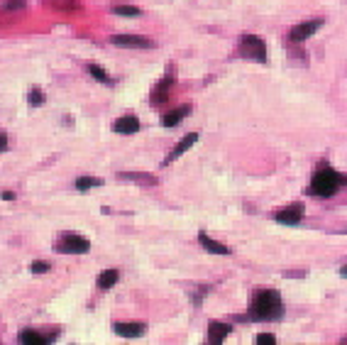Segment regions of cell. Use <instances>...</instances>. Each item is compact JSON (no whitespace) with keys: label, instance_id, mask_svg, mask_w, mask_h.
Instances as JSON below:
<instances>
[{"label":"cell","instance_id":"6da1fadb","mask_svg":"<svg viewBox=\"0 0 347 345\" xmlns=\"http://www.w3.org/2000/svg\"><path fill=\"white\" fill-rule=\"evenodd\" d=\"M284 311V306H281V299L276 292L272 289H266V292H257L255 301L249 306V316L257 318V321H274L279 318Z\"/></svg>","mask_w":347,"mask_h":345},{"label":"cell","instance_id":"7a4b0ae2","mask_svg":"<svg viewBox=\"0 0 347 345\" xmlns=\"http://www.w3.org/2000/svg\"><path fill=\"white\" fill-rule=\"evenodd\" d=\"M345 184V179L335 172V169H330V167H323V169H318L316 176H313V191L318 196H333V193L340 189Z\"/></svg>","mask_w":347,"mask_h":345},{"label":"cell","instance_id":"3957f363","mask_svg":"<svg viewBox=\"0 0 347 345\" xmlns=\"http://www.w3.org/2000/svg\"><path fill=\"white\" fill-rule=\"evenodd\" d=\"M240 54L252 61H266L264 42L259 40V37H255V34H245V37H242V42H240Z\"/></svg>","mask_w":347,"mask_h":345},{"label":"cell","instance_id":"277c9868","mask_svg":"<svg viewBox=\"0 0 347 345\" xmlns=\"http://www.w3.org/2000/svg\"><path fill=\"white\" fill-rule=\"evenodd\" d=\"M88 240L86 238H81V235H73V233H69V235H64L62 238V243H56V250L59 252H71V255H79V252H88Z\"/></svg>","mask_w":347,"mask_h":345},{"label":"cell","instance_id":"5b68a950","mask_svg":"<svg viewBox=\"0 0 347 345\" xmlns=\"http://www.w3.org/2000/svg\"><path fill=\"white\" fill-rule=\"evenodd\" d=\"M115 47H127V49H152L154 42L147 37H137V34H115L112 37Z\"/></svg>","mask_w":347,"mask_h":345},{"label":"cell","instance_id":"8992f818","mask_svg":"<svg viewBox=\"0 0 347 345\" xmlns=\"http://www.w3.org/2000/svg\"><path fill=\"white\" fill-rule=\"evenodd\" d=\"M303 203H291V206H286V208H281L279 213H276V221L284 225H296L301 223V218H303Z\"/></svg>","mask_w":347,"mask_h":345},{"label":"cell","instance_id":"52a82bcc","mask_svg":"<svg viewBox=\"0 0 347 345\" xmlns=\"http://www.w3.org/2000/svg\"><path fill=\"white\" fill-rule=\"evenodd\" d=\"M230 331H233V325L230 323H220V321H213V323L208 325V343H223L225 338L230 335Z\"/></svg>","mask_w":347,"mask_h":345},{"label":"cell","instance_id":"ba28073f","mask_svg":"<svg viewBox=\"0 0 347 345\" xmlns=\"http://www.w3.org/2000/svg\"><path fill=\"white\" fill-rule=\"evenodd\" d=\"M320 25H323L320 20H311V22H303V25L294 27V30H291V42H303V40H308L313 32H318V27H320Z\"/></svg>","mask_w":347,"mask_h":345},{"label":"cell","instance_id":"9c48e42d","mask_svg":"<svg viewBox=\"0 0 347 345\" xmlns=\"http://www.w3.org/2000/svg\"><path fill=\"white\" fill-rule=\"evenodd\" d=\"M112 130L123 132V135H134V132L140 130V120L132 118V115H125V118H120V120L112 125Z\"/></svg>","mask_w":347,"mask_h":345},{"label":"cell","instance_id":"30bf717a","mask_svg":"<svg viewBox=\"0 0 347 345\" xmlns=\"http://www.w3.org/2000/svg\"><path fill=\"white\" fill-rule=\"evenodd\" d=\"M196 140H198V135H196V132H191V135H186L184 140H181V142H179L176 147H174V152L169 154V162H174V159H179V157H181L184 152H188V150H191V147L196 144Z\"/></svg>","mask_w":347,"mask_h":345},{"label":"cell","instance_id":"8fae6325","mask_svg":"<svg viewBox=\"0 0 347 345\" xmlns=\"http://www.w3.org/2000/svg\"><path fill=\"white\" fill-rule=\"evenodd\" d=\"M115 333L123 335V338H137L144 333L142 323H115Z\"/></svg>","mask_w":347,"mask_h":345},{"label":"cell","instance_id":"7c38bea8","mask_svg":"<svg viewBox=\"0 0 347 345\" xmlns=\"http://www.w3.org/2000/svg\"><path fill=\"white\" fill-rule=\"evenodd\" d=\"M188 113H191V108H188V105H184V108H176V111H171L169 115H164L162 125H164V128H174V125H179V122L184 120Z\"/></svg>","mask_w":347,"mask_h":345},{"label":"cell","instance_id":"4fadbf2b","mask_svg":"<svg viewBox=\"0 0 347 345\" xmlns=\"http://www.w3.org/2000/svg\"><path fill=\"white\" fill-rule=\"evenodd\" d=\"M198 240H201V245H203L208 252H213V255H230V247H225L223 243H215V240H210L208 235H198Z\"/></svg>","mask_w":347,"mask_h":345},{"label":"cell","instance_id":"5bb4252c","mask_svg":"<svg viewBox=\"0 0 347 345\" xmlns=\"http://www.w3.org/2000/svg\"><path fill=\"white\" fill-rule=\"evenodd\" d=\"M20 343H25V345H42V343H47V338L42 333H37V331H22L20 333Z\"/></svg>","mask_w":347,"mask_h":345},{"label":"cell","instance_id":"9a60e30c","mask_svg":"<svg viewBox=\"0 0 347 345\" xmlns=\"http://www.w3.org/2000/svg\"><path fill=\"white\" fill-rule=\"evenodd\" d=\"M118 269H105V272L98 277V286L101 289H110V286H115V282H118Z\"/></svg>","mask_w":347,"mask_h":345},{"label":"cell","instance_id":"2e32d148","mask_svg":"<svg viewBox=\"0 0 347 345\" xmlns=\"http://www.w3.org/2000/svg\"><path fill=\"white\" fill-rule=\"evenodd\" d=\"M171 76H166V79H164V83H159V88H157V91H154V103H159V101H166V96H169V86H171Z\"/></svg>","mask_w":347,"mask_h":345},{"label":"cell","instance_id":"e0dca14e","mask_svg":"<svg viewBox=\"0 0 347 345\" xmlns=\"http://www.w3.org/2000/svg\"><path fill=\"white\" fill-rule=\"evenodd\" d=\"M112 12H115V15H127V17L140 15V10H137V8H132V5H115V8H112Z\"/></svg>","mask_w":347,"mask_h":345},{"label":"cell","instance_id":"ac0fdd59","mask_svg":"<svg viewBox=\"0 0 347 345\" xmlns=\"http://www.w3.org/2000/svg\"><path fill=\"white\" fill-rule=\"evenodd\" d=\"M93 186H101V181H98V179H88V176H81V179L76 181V189H81V191H88Z\"/></svg>","mask_w":347,"mask_h":345},{"label":"cell","instance_id":"d6986e66","mask_svg":"<svg viewBox=\"0 0 347 345\" xmlns=\"http://www.w3.org/2000/svg\"><path fill=\"white\" fill-rule=\"evenodd\" d=\"M25 8V0H5L0 5V10H22Z\"/></svg>","mask_w":347,"mask_h":345},{"label":"cell","instance_id":"ffe728a7","mask_svg":"<svg viewBox=\"0 0 347 345\" xmlns=\"http://www.w3.org/2000/svg\"><path fill=\"white\" fill-rule=\"evenodd\" d=\"M88 71H91V74H93V76H95V79H98V81H105V83L110 81V79H108V74L103 71L101 66H88Z\"/></svg>","mask_w":347,"mask_h":345},{"label":"cell","instance_id":"44dd1931","mask_svg":"<svg viewBox=\"0 0 347 345\" xmlns=\"http://www.w3.org/2000/svg\"><path fill=\"white\" fill-rule=\"evenodd\" d=\"M30 103H32V105H42V103H44V98H42V91H40V88H34V91L30 93Z\"/></svg>","mask_w":347,"mask_h":345},{"label":"cell","instance_id":"7402d4cb","mask_svg":"<svg viewBox=\"0 0 347 345\" xmlns=\"http://www.w3.org/2000/svg\"><path fill=\"white\" fill-rule=\"evenodd\" d=\"M32 272H34V274L49 272V262H34V264H32Z\"/></svg>","mask_w":347,"mask_h":345},{"label":"cell","instance_id":"603a6c76","mask_svg":"<svg viewBox=\"0 0 347 345\" xmlns=\"http://www.w3.org/2000/svg\"><path fill=\"white\" fill-rule=\"evenodd\" d=\"M276 343V338L274 335H257V345H274Z\"/></svg>","mask_w":347,"mask_h":345},{"label":"cell","instance_id":"cb8c5ba5","mask_svg":"<svg viewBox=\"0 0 347 345\" xmlns=\"http://www.w3.org/2000/svg\"><path fill=\"white\" fill-rule=\"evenodd\" d=\"M5 147H8V137H5V135H3V132H0V152H3V150H5Z\"/></svg>","mask_w":347,"mask_h":345}]
</instances>
